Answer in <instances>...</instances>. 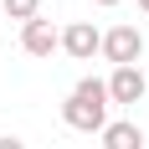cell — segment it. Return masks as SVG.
Listing matches in <instances>:
<instances>
[{
  "label": "cell",
  "instance_id": "1",
  "mask_svg": "<svg viewBox=\"0 0 149 149\" xmlns=\"http://www.w3.org/2000/svg\"><path fill=\"white\" fill-rule=\"evenodd\" d=\"M103 62H113V67H139V57H144V31L134 26V21H118L113 31H103Z\"/></svg>",
  "mask_w": 149,
  "mask_h": 149
},
{
  "label": "cell",
  "instance_id": "2",
  "mask_svg": "<svg viewBox=\"0 0 149 149\" xmlns=\"http://www.w3.org/2000/svg\"><path fill=\"white\" fill-rule=\"evenodd\" d=\"M108 108H113V103H103V98H77V93H67L62 123L77 129V134H103V129H108Z\"/></svg>",
  "mask_w": 149,
  "mask_h": 149
},
{
  "label": "cell",
  "instance_id": "3",
  "mask_svg": "<svg viewBox=\"0 0 149 149\" xmlns=\"http://www.w3.org/2000/svg\"><path fill=\"white\" fill-rule=\"evenodd\" d=\"M98 46H103V31L93 26V21H67V26H62V52L72 62H93Z\"/></svg>",
  "mask_w": 149,
  "mask_h": 149
},
{
  "label": "cell",
  "instance_id": "4",
  "mask_svg": "<svg viewBox=\"0 0 149 149\" xmlns=\"http://www.w3.org/2000/svg\"><path fill=\"white\" fill-rule=\"evenodd\" d=\"M103 82H108V103H118V108L144 103V93H149V77L139 72V67H113Z\"/></svg>",
  "mask_w": 149,
  "mask_h": 149
},
{
  "label": "cell",
  "instance_id": "5",
  "mask_svg": "<svg viewBox=\"0 0 149 149\" xmlns=\"http://www.w3.org/2000/svg\"><path fill=\"white\" fill-rule=\"evenodd\" d=\"M21 46H26V57H52V52H62V31L36 15V21L21 26Z\"/></svg>",
  "mask_w": 149,
  "mask_h": 149
},
{
  "label": "cell",
  "instance_id": "6",
  "mask_svg": "<svg viewBox=\"0 0 149 149\" xmlns=\"http://www.w3.org/2000/svg\"><path fill=\"white\" fill-rule=\"evenodd\" d=\"M98 139H103V149H144V129L134 118H108V129Z\"/></svg>",
  "mask_w": 149,
  "mask_h": 149
},
{
  "label": "cell",
  "instance_id": "7",
  "mask_svg": "<svg viewBox=\"0 0 149 149\" xmlns=\"http://www.w3.org/2000/svg\"><path fill=\"white\" fill-rule=\"evenodd\" d=\"M0 10L10 15V21H21V26H26V21H36V15H41V0H0Z\"/></svg>",
  "mask_w": 149,
  "mask_h": 149
},
{
  "label": "cell",
  "instance_id": "8",
  "mask_svg": "<svg viewBox=\"0 0 149 149\" xmlns=\"http://www.w3.org/2000/svg\"><path fill=\"white\" fill-rule=\"evenodd\" d=\"M72 93H77V98H103V103H108V82H103V77H93V72H88V77H77V88H72Z\"/></svg>",
  "mask_w": 149,
  "mask_h": 149
},
{
  "label": "cell",
  "instance_id": "9",
  "mask_svg": "<svg viewBox=\"0 0 149 149\" xmlns=\"http://www.w3.org/2000/svg\"><path fill=\"white\" fill-rule=\"evenodd\" d=\"M0 149H26V144H21L15 134H0Z\"/></svg>",
  "mask_w": 149,
  "mask_h": 149
},
{
  "label": "cell",
  "instance_id": "10",
  "mask_svg": "<svg viewBox=\"0 0 149 149\" xmlns=\"http://www.w3.org/2000/svg\"><path fill=\"white\" fill-rule=\"evenodd\" d=\"M93 5H103V10H113V5H118V0H93Z\"/></svg>",
  "mask_w": 149,
  "mask_h": 149
},
{
  "label": "cell",
  "instance_id": "11",
  "mask_svg": "<svg viewBox=\"0 0 149 149\" xmlns=\"http://www.w3.org/2000/svg\"><path fill=\"white\" fill-rule=\"evenodd\" d=\"M139 10H144V15H149V0H139Z\"/></svg>",
  "mask_w": 149,
  "mask_h": 149
}]
</instances>
